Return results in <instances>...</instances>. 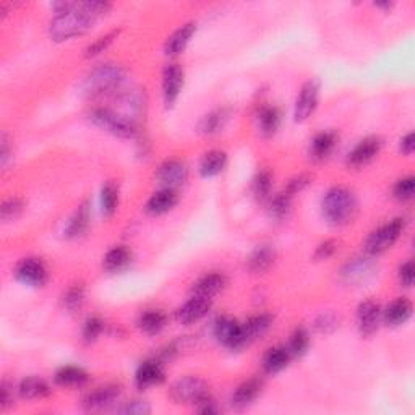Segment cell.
<instances>
[{
  "instance_id": "cell-1",
  "label": "cell",
  "mask_w": 415,
  "mask_h": 415,
  "mask_svg": "<svg viewBox=\"0 0 415 415\" xmlns=\"http://www.w3.org/2000/svg\"><path fill=\"white\" fill-rule=\"evenodd\" d=\"M98 18L88 12L84 2H75L70 10L57 13L49 23V36L52 41L63 42L77 36H83L93 28Z\"/></svg>"
},
{
  "instance_id": "cell-2",
  "label": "cell",
  "mask_w": 415,
  "mask_h": 415,
  "mask_svg": "<svg viewBox=\"0 0 415 415\" xmlns=\"http://www.w3.org/2000/svg\"><path fill=\"white\" fill-rule=\"evenodd\" d=\"M323 217L333 226L349 224L357 212V198L345 187H334L326 191L321 201Z\"/></svg>"
},
{
  "instance_id": "cell-3",
  "label": "cell",
  "mask_w": 415,
  "mask_h": 415,
  "mask_svg": "<svg viewBox=\"0 0 415 415\" xmlns=\"http://www.w3.org/2000/svg\"><path fill=\"white\" fill-rule=\"evenodd\" d=\"M125 79V68L117 63H101L94 67L83 82V93L88 98H103L115 93Z\"/></svg>"
},
{
  "instance_id": "cell-4",
  "label": "cell",
  "mask_w": 415,
  "mask_h": 415,
  "mask_svg": "<svg viewBox=\"0 0 415 415\" xmlns=\"http://www.w3.org/2000/svg\"><path fill=\"white\" fill-rule=\"evenodd\" d=\"M89 120L101 130L119 138H133L136 135L135 120L127 114H120L109 108H98L89 114Z\"/></svg>"
},
{
  "instance_id": "cell-5",
  "label": "cell",
  "mask_w": 415,
  "mask_h": 415,
  "mask_svg": "<svg viewBox=\"0 0 415 415\" xmlns=\"http://www.w3.org/2000/svg\"><path fill=\"white\" fill-rule=\"evenodd\" d=\"M406 219L404 217H396L381 227H378L366 238L365 242V252L370 257H378V255L385 253L399 241L401 234L406 229Z\"/></svg>"
},
{
  "instance_id": "cell-6",
  "label": "cell",
  "mask_w": 415,
  "mask_h": 415,
  "mask_svg": "<svg viewBox=\"0 0 415 415\" xmlns=\"http://www.w3.org/2000/svg\"><path fill=\"white\" fill-rule=\"evenodd\" d=\"M170 399L175 404H195L210 395L205 380L198 376H184L177 380L169 391Z\"/></svg>"
},
{
  "instance_id": "cell-7",
  "label": "cell",
  "mask_w": 415,
  "mask_h": 415,
  "mask_svg": "<svg viewBox=\"0 0 415 415\" xmlns=\"http://www.w3.org/2000/svg\"><path fill=\"white\" fill-rule=\"evenodd\" d=\"M215 338L222 345H226L231 350H241L245 347V339H243L242 324L231 317H222L215 323Z\"/></svg>"
},
{
  "instance_id": "cell-8",
  "label": "cell",
  "mask_w": 415,
  "mask_h": 415,
  "mask_svg": "<svg viewBox=\"0 0 415 415\" xmlns=\"http://www.w3.org/2000/svg\"><path fill=\"white\" fill-rule=\"evenodd\" d=\"M15 278L23 286L42 287L49 279V273L39 258H23L15 268Z\"/></svg>"
},
{
  "instance_id": "cell-9",
  "label": "cell",
  "mask_w": 415,
  "mask_h": 415,
  "mask_svg": "<svg viewBox=\"0 0 415 415\" xmlns=\"http://www.w3.org/2000/svg\"><path fill=\"white\" fill-rule=\"evenodd\" d=\"M189 169L182 161L177 159H169L164 161L156 170V180L162 189L177 190L187 182Z\"/></svg>"
},
{
  "instance_id": "cell-10",
  "label": "cell",
  "mask_w": 415,
  "mask_h": 415,
  "mask_svg": "<svg viewBox=\"0 0 415 415\" xmlns=\"http://www.w3.org/2000/svg\"><path fill=\"white\" fill-rule=\"evenodd\" d=\"M185 83V72L179 63H169L162 70V99L170 108L179 99Z\"/></svg>"
},
{
  "instance_id": "cell-11",
  "label": "cell",
  "mask_w": 415,
  "mask_h": 415,
  "mask_svg": "<svg viewBox=\"0 0 415 415\" xmlns=\"http://www.w3.org/2000/svg\"><path fill=\"white\" fill-rule=\"evenodd\" d=\"M318 96H320V87L317 82H307L300 88L299 96L295 99L294 119L295 122H305L308 117L315 113L318 108Z\"/></svg>"
},
{
  "instance_id": "cell-12",
  "label": "cell",
  "mask_w": 415,
  "mask_h": 415,
  "mask_svg": "<svg viewBox=\"0 0 415 415\" xmlns=\"http://www.w3.org/2000/svg\"><path fill=\"white\" fill-rule=\"evenodd\" d=\"M381 307L375 300L362 302L357 308V326L364 338H370L378 331L381 323Z\"/></svg>"
},
{
  "instance_id": "cell-13",
  "label": "cell",
  "mask_w": 415,
  "mask_h": 415,
  "mask_svg": "<svg viewBox=\"0 0 415 415\" xmlns=\"http://www.w3.org/2000/svg\"><path fill=\"white\" fill-rule=\"evenodd\" d=\"M212 300L211 299H205V297H198L193 295L190 300L184 303L182 307L175 312V320H177L180 324H193L196 321L203 320V318L208 315V312L211 310Z\"/></svg>"
},
{
  "instance_id": "cell-14",
  "label": "cell",
  "mask_w": 415,
  "mask_h": 415,
  "mask_svg": "<svg viewBox=\"0 0 415 415\" xmlns=\"http://www.w3.org/2000/svg\"><path fill=\"white\" fill-rule=\"evenodd\" d=\"M383 148L380 136H366L357 143V146L347 154V164L352 167H362L374 161Z\"/></svg>"
},
{
  "instance_id": "cell-15",
  "label": "cell",
  "mask_w": 415,
  "mask_h": 415,
  "mask_svg": "<svg viewBox=\"0 0 415 415\" xmlns=\"http://www.w3.org/2000/svg\"><path fill=\"white\" fill-rule=\"evenodd\" d=\"M166 380V371L159 360L151 359L143 362V364L136 369L135 374V385L138 390H148V388L158 386Z\"/></svg>"
},
{
  "instance_id": "cell-16",
  "label": "cell",
  "mask_w": 415,
  "mask_h": 415,
  "mask_svg": "<svg viewBox=\"0 0 415 415\" xmlns=\"http://www.w3.org/2000/svg\"><path fill=\"white\" fill-rule=\"evenodd\" d=\"M263 390V381L260 378H250V380L243 381L242 385L237 386V390L234 391L231 397V406L236 411H243L252 406L257 401V397L262 395Z\"/></svg>"
},
{
  "instance_id": "cell-17",
  "label": "cell",
  "mask_w": 415,
  "mask_h": 415,
  "mask_svg": "<svg viewBox=\"0 0 415 415\" xmlns=\"http://www.w3.org/2000/svg\"><path fill=\"white\" fill-rule=\"evenodd\" d=\"M120 396V386L119 385H106L96 390L89 391L87 396L83 397V407L87 411H103L110 404H114L115 399Z\"/></svg>"
},
{
  "instance_id": "cell-18",
  "label": "cell",
  "mask_w": 415,
  "mask_h": 415,
  "mask_svg": "<svg viewBox=\"0 0 415 415\" xmlns=\"http://www.w3.org/2000/svg\"><path fill=\"white\" fill-rule=\"evenodd\" d=\"M412 312V302L406 299V297H397L396 300H392L390 305L381 312V320L391 328L402 326V324H406L411 320Z\"/></svg>"
},
{
  "instance_id": "cell-19",
  "label": "cell",
  "mask_w": 415,
  "mask_h": 415,
  "mask_svg": "<svg viewBox=\"0 0 415 415\" xmlns=\"http://www.w3.org/2000/svg\"><path fill=\"white\" fill-rule=\"evenodd\" d=\"M195 31H196V23H193V21L180 26L179 30H175L174 33L167 38L166 44H164V52L170 57L182 54V52L187 49L189 42L191 39V36L195 34Z\"/></svg>"
},
{
  "instance_id": "cell-20",
  "label": "cell",
  "mask_w": 415,
  "mask_h": 415,
  "mask_svg": "<svg viewBox=\"0 0 415 415\" xmlns=\"http://www.w3.org/2000/svg\"><path fill=\"white\" fill-rule=\"evenodd\" d=\"M179 203L177 190L161 189L156 193L151 195V198L146 203V212L151 216L166 215L170 210H174L175 205Z\"/></svg>"
},
{
  "instance_id": "cell-21",
  "label": "cell",
  "mask_w": 415,
  "mask_h": 415,
  "mask_svg": "<svg viewBox=\"0 0 415 415\" xmlns=\"http://www.w3.org/2000/svg\"><path fill=\"white\" fill-rule=\"evenodd\" d=\"M374 271L375 264L369 258H354L344 266L343 278L347 284H359L362 281L365 283L374 274Z\"/></svg>"
},
{
  "instance_id": "cell-22",
  "label": "cell",
  "mask_w": 415,
  "mask_h": 415,
  "mask_svg": "<svg viewBox=\"0 0 415 415\" xmlns=\"http://www.w3.org/2000/svg\"><path fill=\"white\" fill-rule=\"evenodd\" d=\"M227 284V279L224 274L221 273H210V274H205L203 278H200L196 283L193 284V295H198V297H205V299H211L212 297L219 294L222 292Z\"/></svg>"
},
{
  "instance_id": "cell-23",
  "label": "cell",
  "mask_w": 415,
  "mask_h": 415,
  "mask_svg": "<svg viewBox=\"0 0 415 415\" xmlns=\"http://www.w3.org/2000/svg\"><path fill=\"white\" fill-rule=\"evenodd\" d=\"M276 262V250L274 247L268 245V243H263V245H258L257 248L250 253L247 258V268L255 274L264 273L268 271L271 266Z\"/></svg>"
},
{
  "instance_id": "cell-24",
  "label": "cell",
  "mask_w": 415,
  "mask_h": 415,
  "mask_svg": "<svg viewBox=\"0 0 415 415\" xmlns=\"http://www.w3.org/2000/svg\"><path fill=\"white\" fill-rule=\"evenodd\" d=\"M294 359L287 349V345H276V347L268 349V352L263 357V370L268 375H276L283 371L290 360Z\"/></svg>"
},
{
  "instance_id": "cell-25",
  "label": "cell",
  "mask_w": 415,
  "mask_h": 415,
  "mask_svg": "<svg viewBox=\"0 0 415 415\" xmlns=\"http://www.w3.org/2000/svg\"><path fill=\"white\" fill-rule=\"evenodd\" d=\"M274 318L269 315V313H258V315L250 317L248 320L242 324V333H243V339H245V344L248 345L250 343H253L255 339H258L260 336L268 331L273 324Z\"/></svg>"
},
{
  "instance_id": "cell-26",
  "label": "cell",
  "mask_w": 415,
  "mask_h": 415,
  "mask_svg": "<svg viewBox=\"0 0 415 415\" xmlns=\"http://www.w3.org/2000/svg\"><path fill=\"white\" fill-rule=\"evenodd\" d=\"M338 146V135L334 132H321L312 140L310 154L317 161L329 158Z\"/></svg>"
},
{
  "instance_id": "cell-27",
  "label": "cell",
  "mask_w": 415,
  "mask_h": 415,
  "mask_svg": "<svg viewBox=\"0 0 415 415\" xmlns=\"http://www.w3.org/2000/svg\"><path fill=\"white\" fill-rule=\"evenodd\" d=\"M281 119H283V115H281V110L276 106H262L257 114L260 132L264 136H273L279 130Z\"/></svg>"
},
{
  "instance_id": "cell-28",
  "label": "cell",
  "mask_w": 415,
  "mask_h": 415,
  "mask_svg": "<svg viewBox=\"0 0 415 415\" xmlns=\"http://www.w3.org/2000/svg\"><path fill=\"white\" fill-rule=\"evenodd\" d=\"M18 392L23 399H30V401H34V399H44L52 392L49 383L42 380L39 376H28L25 378L23 381L20 383Z\"/></svg>"
},
{
  "instance_id": "cell-29",
  "label": "cell",
  "mask_w": 415,
  "mask_h": 415,
  "mask_svg": "<svg viewBox=\"0 0 415 415\" xmlns=\"http://www.w3.org/2000/svg\"><path fill=\"white\" fill-rule=\"evenodd\" d=\"M54 380H56L57 385H60V386L82 388L89 381V375H88V371L79 369V366L67 365V366H62V369L57 370Z\"/></svg>"
},
{
  "instance_id": "cell-30",
  "label": "cell",
  "mask_w": 415,
  "mask_h": 415,
  "mask_svg": "<svg viewBox=\"0 0 415 415\" xmlns=\"http://www.w3.org/2000/svg\"><path fill=\"white\" fill-rule=\"evenodd\" d=\"M227 166V154L221 150L208 151L200 161V174L203 177H216Z\"/></svg>"
},
{
  "instance_id": "cell-31",
  "label": "cell",
  "mask_w": 415,
  "mask_h": 415,
  "mask_svg": "<svg viewBox=\"0 0 415 415\" xmlns=\"http://www.w3.org/2000/svg\"><path fill=\"white\" fill-rule=\"evenodd\" d=\"M89 205L83 203L78 206L75 215L70 217L67 227L63 229V234H65L67 238H78L82 237L84 232L88 231L89 227Z\"/></svg>"
},
{
  "instance_id": "cell-32",
  "label": "cell",
  "mask_w": 415,
  "mask_h": 415,
  "mask_svg": "<svg viewBox=\"0 0 415 415\" xmlns=\"http://www.w3.org/2000/svg\"><path fill=\"white\" fill-rule=\"evenodd\" d=\"M167 317L161 310H146L138 318V328L148 336H156L166 328Z\"/></svg>"
},
{
  "instance_id": "cell-33",
  "label": "cell",
  "mask_w": 415,
  "mask_h": 415,
  "mask_svg": "<svg viewBox=\"0 0 415 415\" xmlns=\"http://www.w3.org/2000/svg\"><path fill=\"white\" fill-rule=\"evenodd\" d=\"M130 263H132V252L125 247H114L113 250H109V252L106 253V257L103 260L104 269L109 271V273H120V271L129 268Z\"/></svg>"
},
{
  "instance_id": "cell-34",
  "label": "cell",
  "mask_w": 415,
  "mask_h": 415,
  "mask_svg": "<svg viewBox=\"0 0 415 415\" xmlns=\"http://www.w3.org/2000/svg\"><path fill=\"white\" fill-rule=\"evenodd\" d=\"M229 119V113L226 109H216L212 113L206 114L200 122V132L203 135H215V133L221 132L222 127L226 125Z\"/></svg>"
},
{
  "instance_id": "cell-35",
  "label": "cell",
  "mask_w": 415,
  "mask_h": 415,
  "mask_svg": "<svg viewBox=\"0 0 415 415\" xmlns=\"http://www.w3.org/2000/svg\"><path fill=\"white\" fill-rule=\"evenodd\" d=\"M292 198H294V196L287 195L286 191H281L279 195H276L274 198L269 201V216L276 221H284L292 210Z\"/></svg>"
},
{
  "instance_id": "cell-36",
  "label": "cell",
  "mask_w": 415,
  "mask_h": 415,
  "mask_svg": "<svg viewBox=\"0 0 415 415\" xmlns=\"http://www.w3.org/2000/svg\"><path fill=\"white\" fill-rule=\"evenodd\" d=\"M308 347H310V334L305 328H295L294 333L290 334L289 344H287L290 355L292 357H302L307 354Z\"/></svg>"
},
{
  "instance_id": "cell-37",
  "label": "cell",
  "mask_w": 415,
  "mask_h": 415,
  "mask_svg": "<svg viewBox=\"0 0 415 415\" xmlns=\"http://www.w3.org/2000/svg\"><path fill=\"white\" fill-rule=\"evenodd\" d=\"M271 189H273V175L269 170H260L255 175L252 182V193L258 201H264L269 198Z\"/></svg>"
},
{
  "instance_id": "cell-38",
  "label": "cell",
  "mask_w": 415,
  "mask_h": 415,
  "mask_svg": "<svg viewBox=\"0 0 415 415\" xmlns=\"http://www.w3.org/2000/svg\"><path fill=\"white\" fill-rule=\"evenodd\" d=\"M119 206V189L114 182H106L101 189V208L104 216H113Z\"/></svg>"
},
{
  "instance_id": "cell-39",
  "label": "cell",
  "mask_w": 415,
  "mask_h": 415,
  "mask_svg": "<svg viewBox=\"0 0 415 415\" xmlns=\"http://www.w3.org/2000/svg\"><path fill=\"white\" fill-rule=\"evenodd\" d=\"M62 302H63V307H65V310H68L70 313L78 312L84 303V287L78 284L72 286L70 289L63 294Z\"/></svg>"
},
{
  "instance_id": "cell-40",
  "label": "cell",
  "mask_w": 415,
  "mask_h": 415,
  "mask_svg": "<svg viewBox=\"0 0 415 415\" xmlns=\"http://www.w3.org/2000/svg\"><path fill=\"white\" fill-rule=\"evenodd\" d=\"M119 33L120 30H114V31H109V33H106L104 36H99L98 39L87 47V51H84V57L89 58V57L99 56L101 52H104L110 44H113L114 39H117V36H119Z\"/></svg>"
},
{
  "instance_id": "cell-41",
  "label": "cell",
  "mask_w": 415,
  "mask_h": 415,
  "mask_svg": "<svg viewBox=\"0 0 415 415\" xmlns=\"http://www.w3.org/2000/svg\"><path fill=\"white\" fill-rule=\"evenodd\" d=\"M23 200L21 198H8L5 200L2 203V208H0V217H2L4 222H12L17 221L18 217L23 212Z\"/></svg>"
},
{
  "instance_id": "cell-42",
  "label": "cell",
  "mask_w": 415,
  "mask_h": 415,
  "mask_svg": "<svg viewBox=\"0 0 415 415\" xmlns=\"http://www.w3.org/2000/svg\"><path fill=\"white\" fill-rule=\"evenodd\" d=\"M104 328H106V324L99 317H89L88 320L84 321L83 331H82L84 343L87 344L94 343V340L101 336V333L104 331Z\"/></svg>"
},
{
  "instance_id": "cell-43",
  "label": "cell",
  "mask_w": 415,
  "mask_h": 415,
  "mask_svg": "<svg viewBox=\"0 0 415 415\" xmlns=\"http://www.w3.org/2000/svg\"><path fill=\"white\" fill-rule=\"evenodd\" d=\"M392 193H395V198L402 201V203L411 201L415 195V179L412 177V175H409V177L397 180V184L395 185Z\"/></svg>"
},
{
  "instance_id": "cell-44",
  "label": "cell",
  "mask_w": 415,
  "mask_h": 415,
  "mask_svg": "<svg viewBox=\"0 0 415 415\" xmlns=\"http://www.w3.org/2000/svg\"><path fill=\"white\" fill-rule=\"evenodd\" d=\"M338 326H339V318L334 315V313H321L315 321V328L324 334L336 331Z\"/></svg>"
},
{
  "instance_id": "cell-45",
  "label": "cell",
  "mask_w": 415,
  "mask_h": 415,
  "mask_svg": "<svg viewBox=\"0 0 415 415\" xmlns=\"http://www.w3.org/2000/svg\"><path fill=\"white\" fill-rule=\"evenodd\" d=\"M120 414H127V415H146L151 412V407L150 404L145 402V401H138V399H135V401H130V402H125L124 406H122L120 409H117Z\"/></svg>"
},
{
  "instance_id": "cell-46",
  "label": "cell",
  "mask_w": 415,
  "mask_h": 415,
  "mask_svg": "<svg viewBox=\"0 0 415 415\" xmlns=\"http://www.w3.org/2000/svg\"><path fill=\"white\" fill-rule=\"evenodd\" d=\"M310 180H312V177L308 174H300V175H297V177H294V179H290L289 180V184H287V187L284 189V191L287 195H290V196H295L297 193H300V191L307 187L308 184H310Z\"/></svg>"
},
{
  "instance_id": "cell-47",
  "label": "cell",
  "mask_w": 415,
  "mask_h": 415,
  "mask_svg": "<svg viewBox=\"0 0 415 415\" xmlns=\"http://www.w3.org/2000/svg\"><path fill=\"white\" fill-rule=\"evenodd\" d=\"M414 278H415L414 262L412 260H409V262L401 264V268H399V283H401L404 287H412Z\"/></svg>"
},
{
  "instance_id": "cell-48",
  "label": "cell",
  "mask_w": 415,
  "mask_h": 415,
  "mask_svg": "<svg viewBox=\"0 0 415 415\" xmlns=\"http://www.w3.org/2000/svg\"><path fill=\"white\" fill-rule=\"evenodd\" d=\"M195 409H196V412L208 414V415L219 414V411H221L219 406H217V402L210 395L205 396L203 399H200V401L195 404Z\"/></svg>"
},
{
  "instance_id": "cell-49",
  "label": "cell",
  "mask_w": 415,
  "mask_h": 415,
  "mask_svg": "<svg viewBox=\"0 0 415 415\" xmlns=\"http://www.w3.org/2000/svg\"><path fill=\"white\" fill-rule=\"evenodd\" d=\"M13 406V386L8 381H2L0 385V407L2 411H7Z\"/></svg>"
},
{
  "instance_id": "cell-50",
  "label": "cell",
  "mask_w": 415,
  "mask_h": 415,
  "mask_svg": "<svg viewBox=\"0 0 415 415\" xmlns=\"http://www.w3.org/2000/svg\"><path fill=\"white\" fill-rule=\"evenodd\" d=\"M334 252H336V242L334 241H324L323 243H320L315 252V258L317 260H328L331 258Z\"/></svg>"
},
{
  "instance_id": "cell-51",
  "label": "cell",
  "mask_w": 415,
  "mask_h": 415,
  "mask_svg": "<svg viewBox=\"0 0 415 415\" xmlns=\"http://www.w3.org/2000/svg\"><path fill=\"white\" fill-rule=\"evenodd\" d=\"M12 150H10V140L8 136L2 135L0 138V164H2V167H7V164L10 161V158H12Z\"/></svg>"
},
{
  "instance_id": "cell-52",
  "label": "cell",
  "mask_w": 415,
  "mask_h": 415,
  "mask_svg": "<svg viewBox=\"0 0 415 415\" xmlns=\"http://www.w3.org/2000/svg\"><path fill=\"white\" fill-rule=\"evenodd\" d=\"M399 148H401V151L406 154V156H411V154L414 153L415 150V138H414V133H407L406 136H402L401 140V145H399Z\"/></svg>"
}]
</instances>
